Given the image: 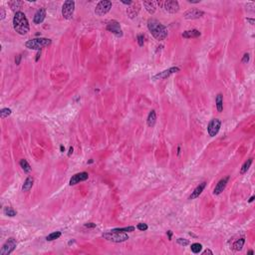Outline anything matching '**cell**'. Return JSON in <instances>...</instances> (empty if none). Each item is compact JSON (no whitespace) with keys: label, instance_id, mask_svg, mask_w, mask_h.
<instances>
[{"label":"cell","instance_id":"cell-1","mask_svg":"<svg viewBox=\"0 0 255 255\" xmlns=\"http://www.w3.org/2000/svg\"><path fill=\"white\" fill-rule=\"evenodd\" d=\"M147 29L151 32V34L153 35V37L158 41L165 40L167 37V34H169L167 29L164 24H162L158 20L154 18L147 20Z\"/></svg>","mask_w":255,"mask_h":255},{"label":"cell","instance_id":"cell-2","mask_svg":"<svg viewBox=\"0 0 255 255\" xmlns=\"http://www.w3.org/2000/svg\"><path fill=\"white\" fill-rule=\"evenodd\" d=\"M13 28L20 35H26L30 30L27 17L21 11H17L13 17Z\"/></svg>","mask_w":255,"mask_h":255},{"label":"cell","instance_id":"cell-3","mask_svg":"<svg viewBox=\"0 0 255 255\" xmlns=\"http://www.w3.org/2000/svg\"><path fill=\"white\" fill-rule=\"evenodd\" d=\"M51 43H52V41L48 38H35V39H31L25 42V47L28 49H32V50L40 51L44 47L51 45Z\"/></svg>","mask_w":255,"mask_h":255},{"label":"cell","instance_id":"cell-4","mask_svg":"<svg viewBox=\"0 0 255 255\" xmlns=\"http://www.w3.org/2000/svg\"><path fill=\"white\" fill-rule=\"evenodd\" d=\"M102 237L106 240L112 241V242L115 243H121L124 242V241H127L129 239V236L128 234H126V232H118V231H109V232H105V233L102 234Z\"/></svg>","mask_w":255,"mask_h":255},{"label":"cell","instance_id":"cell-5","mask_svg":"<svg viewBox=\"0 0 255 255\" xmlns=\"http://www.w3.org/2000/svg\"><path fill=\"white\" fill-rule=\"evenodd\" d=\"M74 11H75V2L72 0H67L64 2L63 7H62V15L65 19L70 20L72 19Z\"/></svg>","mask_w":255,"mask_h":255},{"label":"cell","instance_id":"cell-6","mask_svg":"<svg viewBox=\"0 0 255 255\" xmlns=\"http://www.w3.org/2000/svg\"><path fill=\"white\" fill-rule=\"evenodd\" d=\"M112 8V2L109 1V0H103V1H100L99 3L97 4L95 8V14L97 16H103V15H106L107 13L111 10Z\"/></svg>","mask_w":255,"mask_h":255},{"label":"cell","instance_id":"cell-7","mask_svg":"<svg viewBox=\"0 0 255 255\" xmlns=\"http://www.w3.org/2000/svg\"><path fill=\"white\" fill-rule=\"evenodd\" d=\"M17 246V241L15 238L13 237H10L8 238V240L6 241L3 244V246L1 247V250H0V255H9L10 253H12L14 251V249Z\"/></svg>","mask_w":255,"mask_h":255},{"label":"cell","instance_id":"cell-8","mask_svg":"<svg viewBox=\"0 0 255 255\" xmlns=\"http://www.w3.org/2000/svg\"><path fill=\"white\" fill-rule=\"evenodd\" d=\"M221 127V121L219 119H212L207 126V133L210 137H215Z\"/></svg>","mask_w":255,"mask_h":255},{"label":"cell","instance_id":"cell-9","mask_svg":"<svg viewBox=\"0 0 255 255\" xmlns=\"http://www.w3.org/2000/svg\"><path fill=\"white\" fill-rule=\"evenodd\" d=\"M107 30L112 32L113 34H115L117 37H122L123 36V31L122 28L120 26V23L116 20H112L107 24Z\"/></svg>","mask_w":255,"mask_h":255},{"label":"cell","instance_id":"cell-10","mask_svg":"<svg viewBox=\"0 0 255 255\" xmlns=\"http://www.w3.org/2000/svg\"><path fill=\"white\" fill-rule=\"evenodd\" d=\"M180 69L178 68V67H171V68L167 69V70H165V71H162V72H160V73L156 74V75H155L154 76V80L167 79V78H169V76H171L173 74L180 72Z\"/></svg>","mask_w":255,"mask_h":255},{"label":"cell","instance_id":"cell-11","mask_svg":"<svg viewBox=\"0 0 255 255\" xmlns=\"http://www.w3.org/2000/svg\"><path fill=\"white\" fill-rule=\"evenodd\" d=\"M164 8L171 14H175L180 11V4L175 0H167L164 2Z\"/></svg>","mask_w":255,"mask_h":255},{"label":"cell","instance_id":"cell-12","mask_svg":"<svg viewBox=\"0 0 255 255\" xmlns=\"http://www.w3.org/2000/svg\"><path fill=\"white\" fill-rule=\"evenodd\" d=\"M204 15V12L202 10L196 9V8H192V9H189L183 13V18L189 19V20H193V19H198L200 17H202Z\"/></svg>","mask_w":255,"mask_h":255},{"label":"cell","instance_id":"cell-13","mask_svg":"<svg viewBox=\"0 0 255 255\" xmlns=\"http://www.w3.org/2000/svg\"><path fill=\"white\" fill-rule=\"evenodd\" d=\"M89 178V174L86 171H82V173H76L74 174L72 178H70V182H69V184L70 185H75L77 183L81 182H85Z\"/></svg>","mask_w":255,"mask_h":255},{"label":"cell","instance_id":"cell-14","mask_svg":"<svg viewBox=\"0 0 255 255\" xmlns=\"http://www.w3.org/2000/svg\"><path fill=\"white\" fill-rule=\"evenodd\" d=\"M228 180H229V176H225V178H223L222 180H219L218 183L216 184L215 189H214V191H213V194L218 195V194H220L221 192L224 191L225 187H226V185H227Z\"/></svg>","mask_w":255,"mask_h":255},{"label":"cell","instance_id":"cell-15","mask_svg":"<svg viewBox=\"0 0 255 255\" xmlns=\"http://www.w3.org/2000/svg\"><path fill=\"white\" fill-rule=\"evenodd\" d=\"M205 185H206V182H205L199 183V184H198L197 186L193 189V191L191 192V195L189 196V199L191 200V199H195V198H197L198 196L201 194V192L203 191V189H205Z\"/></svg>","mask_w":255,"mask_h":255},{"label":"cell","instance_id":"cell-16","mask_svg":"<svg viewBox=\"0 0 255 255\" xmlns=\"http://www.w3.org/2000/svg\"><path fill=\"white\" fill-rule=\"evenodd\" d=\"M46 17V10L44 8H40L39 10L35 13L34 18H33V22L34 24H41L42 22L45 20Z\"/></svg>","mask_w":255,"mask_h":255},{"label":"cell","instance_id":"cell-17","mask_svg":"<svg viewBox=\"0 0 255 255\" xmlns=\"http://www.w3.org/2000/svg\"><path fill=\"white\" fill-rule=\"evenodd\" d=\"M201 35V33L196 29H192V30H187L182 33V37L186 38V39H191V38H197Z\"/></svg>","mask_w":255,"mask_h":255},{"label":"cell","instance_id":"cell-18","mask_svg":"<svg viewBox=\"0 0 255 255\" xmlns=\"http://www.w3.org/2000/svg\"><path fill=\"white\" fill-rule=\"evenodd\" d=\"M156 111H155V110H151V111L149 112V116H147V126H149V128H153L156 125Z\"/></svg>","mask_w":255,"mask_h":255},{"label":"cell","instance_id":"cell-19","mask_svg":"<svg viewBox=\"0 0 255 255\" xmlns=\"http://www.w3.org/2000/svg\"><path fill=\"white\" fill-rule=\"evenodd\" d=\"M33 183H34V178L32 176H28L24 182L23 185H22V191H29L32 189Z\"/></svg>","mask_w":255,"mask_h":255},{"label":"cell","instance_id":"cell-20","mask_svg":"<svg viewBox=\"0 0 255 255\" xmlns=\"http://www.w3.org/2000/svg\"><path fill=\"white\" fill-rule=\"evenodd\" d=\"M144 6L149 14H154L156 10L155 1H144Z\"/></svg>","mask_w":255,"mask_h":255},{"label":"cell","instance_id":"cell-21","mask_svg":"<svg viewBox=\"0 0 255 255\" xmlns=\"http://www.w3.org/2000/svg\"><path fill=\"white\" fill-rule=\"evenodd\" d=\"M244 243H245V239L243 238V237L240 239H237L235 242L232 244V249H233L234 251H240V250L243 248Z\"/></svg>","mask_w":255,"mask_h":255},{"label":"cell","instance_id":"cell-22","mask_svg":"<svg viewBox=\"0 0 255 255\" xmlns=\"http://www.w3.org/2000/svg\"><path fill=\"white\" fill-rule=\"evenodd\" d=\"M215 104H216V108H217V111L219 113L223 111V96L221 94H218L215 98Z\"/></svg>","mask_w":255,"mask_h":255},{"label":"cell","instance_id":"cell-23","mask_svg":"<svg viewBox=\"0 0 255 255\" xmlns=\"http://www.w3.org/2000/svg\"><path fill=\"white\" fill-rule=\"evenodd\" d=\"M20 167H21V169L24 171V173H29L31 171V167L30 165L28 164V162L25 160V158H23V160H20Z\"/></svg>","mask_w":255,"mask_h":255},{"label":"cell","instance_id":"cell-24","mask_svg":"<svg viewBox=\"0 0 255 255\" xmlns=\"http://www.w3.org/2000/svg\"><path fill=\"white\" fill-rule=\"evenodd\" d=\"M252 164V158H249V160H247L246 162L243 164V165L241 167V169H240V173L241 174H244L247 173V171L249 169L250 165H251Z\"/></svg>","mask_w":255,"mask_h":255},{"label":"cell","instance_id":"cell-25","mask_svg":"<svg viewBox=\"0 0 255 255\" xmlns=\"http://www.w3.org/2000/svg\"><path fill=\"white\" fill-rule=\"evenodd\" d=\"M3 213L5 214L6 216H10V217H13V216H15L17 214V212L15 211L14 209L12 208V207H9V206H7V207H5V208H4V210H3Z\"/></svg>","mask_w":255,"mask_h":255},{"label":"cell","instance_id":"cell-26","mask_svg":"<svg viewBox=\"0 0 255 255\" xmlns=\"http://www.w3.org/2000/svg\"><path fill=\"white\" fill-rule=\"evenodd\" d=\"M11 114H12V111H11V109H9V108H3V109H1V111H0V118H1V119H5V118H7L8 116H10Z\"/></svg>","mask_w":255,"mask_h":255},{"label":"cell","instance_id":"cell-27","mask_svg":"<svg viewBox=\"0 0 255 255\" xmlns=\"http://www.w3.org/2000/svg\"><path fill=\"white\" fill-rule=\"evenodd\" d=\"M191 249L193 253L197 254V253H199V252L201 251V249H202V245H201L200 243H192L191 246Z\"/></svg>","mask_w":255,"mask_h":255},{"label":"cell","instance_id":"cell-28","mask_svg":"<svg viewBox=\"0 0 255 255\" xmlns=\"http://www.w3.org/2000/svg\"><path fill=\"white\" fill-rule=\"evenodd\" d=\"M60 236H61V232L56 231V232H53V233L49 234V235L46 237V240L47 241H53V240H55V239L59 238Z\"/></svg>","mask_w":255,"mask_h":255},{"label":"cell","instance_id":"cell-29","mask_svg":"<svg viewBox=\"0 0 255 255\" xmlns=\"http://www.w3.org/2000/svg\"><path fill=\"white\" fill-rule=\"evenodd\" d=\"M135 230V227L134 226H127V227H123V228H115V229H112V231H118V232H133Z\"/></svg>","mask_w":255,"mask_h":255},{"label":"cell","instance_id":"cell-30","mask_svg":"<svg viewBox=\"0 0 255 255\" xmlns=\"http://www.w3.org/2000/svg\"><path fill=\"white\" fill-rule=\"evenodd\" d=\"M176 242H178V244H180V246H183V247L189 244V241L185 238H178V240H176Z\"/></svg>","mask_w":255,"mask_h":255},{"label":"cell","instance_id":"cell-31","mask_svg":"<svg viewBox=\"0 0 255 255\" xmlns=\"http://www.w3.org/2000/svg\"><path fill=\"white\" fill-rule=\"evenodd\" d=\"M137 40H138V46H141V47L144 46V44H145V36H144V35H142V34L138 35Z\"/></svg>","mask_w":255,"mask_h":255},{"label":"cell","instance_id":"cell-32","mask_svg":"<svg viewBox=\"0 0 255 255\" xmlns=\"http://www.w3.org/2000/svg\"><path fill=\"white\" fill-rule=\"evenodd\" d=\"M137 228L138 230H141V231H146V230H147L149 226H147L146 223H138L137 225Z\"/></svg>","mask_w":255,"mask_h":255},{"label":"cell","instance_id":"cell-33","mask_svg":"<svg viewBox=\"0 0 255 255\" xmlns=\"http://www.w3.org/2000/svg\"><path fill=\"white\" fill-rule=\"evenodd\" d=\"M9 5L10 7L12 8L13 10L15 9V8H18L20 5H21V2L19 1H12V2H9Z\"/></svg>","mask_w":255,"mask_h":255},{"label":"cell","instance_id":"cell-34","mask_svg":"<svg viewBox=\"0 0 255 255\" xmlns=\"http://www.w3.org/2000/svg\"><path fill=\"white\" fill-rule=\"evenodd\" d=\"M249 59H250V56L248 53H246V54L243 55V58L242 60H241V62H242L243 64H247L248 62H249Z\"/></svg>","mask_w":255,"mask_h":255},{"label":"cell","instance_id":"cell-35","mask_svg":"<svg viewBox=\"0 0 255 255\" xmlns=\"http://www.w3.org/2000/svg\"><path fill=\"white\" fill-rule=\"evenodd\" d=\"M0 12H1V14H0V19L1 20H3L4 18H5V16H6V13H5V10H4V8L3 7H1V9H0Z\"/></svg>","mask_w":255,"mask_h":255},{"label":"cell","instance_id":"cell-36","mask_svg":"<svg viewBox=\"0 0 255 255\" xmlns=\"http://www.w3.org/2000/svg\"><path fill=\"white\" fill-rule=\"evenodd\" d=\"M85 227H87V228H94V227H96V223H93V222L86 223V224H85Z\"/></svg>","mask_w":255,"mask_h":255},{"label":"cell","instance_id":"cell-37","mask_svg":"<svg viewBox=\"0 0 255 255\" xmlns=\"http://www.w3.org/2000/svg\"><path fill=\"white\" fill-rule=\"evenodd\" d=\"M21 58H22V55H18V56H17L16 59H15V63H16L17 65H20V62H21Z\"/></svg>","mask_w":255,"mask_h":255},{"label":"cell","instance_id":"cell-38","mask_svg":"<svg viewBox=\"0 0 255 255\" xmlns=\"http://www.w3.org/2000/svg\"><path fill=\"white\" fill-rule=\"evenodd\" d=\"M202 254H203V255H205V254H210V255H212V254H213V252H212L210 249H206V250H204V251L202 252Z\"/></svg>","mask_w":255,"mask_h":255},{"label":"cell","instance_id":"cell-39","mask_svg":"<svg viewBox=\"0 0 255 255\" xmlns=\"http://www.w3.org/2000/svg\"><path fill=\"white\" fill-rule=\"evenodd\" d=\"M122 3L123 4H126V5H130V6H131L132 4H133V1H124V0H123Z\"/></svg>","mask_w":255,"mask_h":255},{"label":"cell","instance_id":"cell-40","mask_svg":"<svg viewBox=\"0 0 255 255\" xmlns=\"http://www.w3.org/2000/svg\"><path fill=\"white\" fill-rule=\"evenodd\" d=\"M246 21H247V22H249V23L251 24V25H254V22H255V21H254V19H251V18H247V19H246Z\"/></svg>","mask_w":255,"mask_h":255},{"label":"cell","instance_id":"cell-41","mask_svg":"<svg viewBox=\"0 0 255 255\" xmlns=\"http://www.w3.org/2000/svg\"><path fill=\"white\" fill-rule=\"evenodd\" d=\"M73 151H74V149L72 147H70V149H69V153H68V156H71V155L73 154Z\"/></svg>","mask_w":255,"mask_h":255},{"label":"cell","instance_id":"cell-42","mask_svg":"<svg viewBox=\"0 0 255 255\" xmlns=\"http://www.w3.org/2000/svg\"><path fill=\"white\" fill-rule=\"evenodd\" d=\"M167 235H169V240H171V236H173V232H171V230H169V231H167Z\"/></svg>","mask_w":255,"mask_h":255},{"label":"cell","instance_id":"cell-43","mask_svg":"<svg viewBox=\"0 0 255 255\" xmlns=\"http://www.w3.org/2000/svg\"><path fill=\"white\" fill-rule=\"evenodd\" d=\"M40 56H41V51H38V53H37V55H36V60H35V61L37 62L38 60H39Z\"/></svg>","mask_w":255,"mask_h":255},{"label":"cell","instance_id":"cell-44","mask_svg":"<svg viewBox=\"0 0 255 255\" xmlns=\"http://www.w3.org/2000/svg\"><path fill=\"white\" fill-rule=\"evenodd\" d=\"M189 3H193V4H196V3H199L200 0H197V1H191V0H189Z\"/></svg>","mask_w":255,"mask_h":255},{"label":"cell","instance_id":"cell-45","mask_svg":"<svg viewBox=\"0 0 255 255\" xmlns=\"http://www.w3.org/2000/svg\"><path fill=\"white\" fill-rule=\"evenodd\" d=\"M254 198H255V197H254V195H253V196H251V197H250V199L248 200V202H252V201L254 200Z\"/></svg>","mask_w":255,"mask_h":255},{"label":"cell","instance_id":"cell-46","mask_svg":"<svg viewBox=\"0 0 255 255\" xmlns=\"http://www.w3.org/2000/svg\"><path fill=\"white\" fill-rule=\"evenodd\" d=\"M60 151H61L62 153H63V151H65V147H64V146H61V147H60Z\"/></svg>","mask_w":255,"mask_h":255},{"label":"cell","instance_id":"cell-47","mask_svg":"<svg viewBox=\"0 0 255 255\" xmlns=\"http://www.w3.org/2000/svg\"><path fill=\"white\" fill-rule=\"evenodd\" d=\"M253 253H254V252H253V250H249V251L247 252V254H250V255H252Z\"/></svg>","mask_w":255,"mask_h":255},{"label":"cell","instance_id":"cell-48","mask_svg":"<svg viewBox=\"0 0 255 255\" xmlns=\"http://www.w3.org/2000/svg\"><path fill=\"white\" fill-rule=\"evenodd\" d=\"M180 147H178V156H180Z\"/></svg>","mask_w":255,"mask_h":255}]
</instances>
